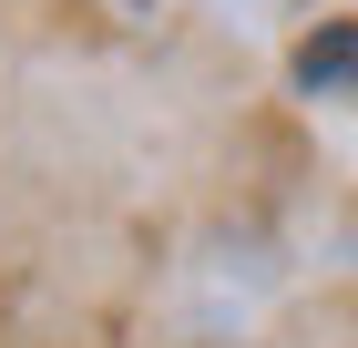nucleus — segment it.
Segmentation results:
<instances>
[{
	"instance_id": "nucleus-1",
	"label": "nucleus",
	"mask_w": 358,
	"mask_h": 348,
	"mask_svg": "<svg viewBox=\"0 0 358 348\" xmlns=\"http://www.w3.org/2000/svg\"><path fill=\"white\" fill-rule=\"evenodd\" d=\"M297 82H307V92H328V82H358V31H328V41H307V52H297Z\"/></svg>"
}]
</instances>
